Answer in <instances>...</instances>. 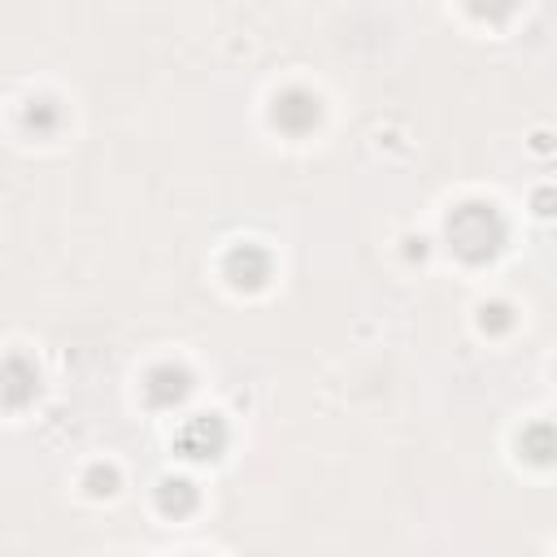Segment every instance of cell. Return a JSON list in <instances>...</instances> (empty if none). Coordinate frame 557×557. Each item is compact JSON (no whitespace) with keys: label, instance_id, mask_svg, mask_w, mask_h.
I'll return each instance as SVG.
<instances>
[{"label":"cell","instance_id":"6da1fadb","mask_svg":"<svg viewBox=\"0 0 557 557\" xmlns=\"http://www.w3.org/2000/svg\"><path fill=\"white\" fill-rule=\"evenodd\" d=\"M448 239L466 261H483V257H492L500 248L505 222H500V213L492 205H461L448 218Z\"/></svg>","mask_w":557,"mask_h":557},{"label":"cell","instance_id":"7a4b0ae2","mask_svg":"<svg viewBox=\"0 0 557 557\" xmlns=\"http://www.w3.org/2000/svg\"><path fill=\"white\" fill-rule=\"evenodd\" d=\"M174 448H178L183 457H191V461L218 457V453L226 448V426H222V418H213V413L187 418V422L178 426V435H174Z\"/></svg>","mask_w":557,"mask_h":557},{"label":"cell","instance_id":"3957f363","mask_svg":"<svg viewBox=\"0 0 557 557\" xmlns=\"http://www.w3.org/2000/svg\"><path fill=\"white\" fill-rule=\"evenodd\" d=\"M226 278L235 287H248L252 292V287H261L270 278V257L261 248H252V244H239V248L226 252Z\"/></svg>","mask_w":557,"mask_h":557},{"label":"cell","instance_id":"277c9868","mask_svg":"<svg viewBox=\"0 0 557 557\" xmlns=\"http://www.w3.org/2000/svg\"><path fill=\"white\" fill-rule=\"evenodd\" d=\"M283 131H292V135H300V131H309L313 122H318V100L309 96V91H300V87H292V91H283L278 100H274V113H270Z\"/></svg>","mask_w":557,"mask_h":557},{"label":"cell","instance_id":"5b68a950","mask_svg":"<svg viewBox=\"0 0 557 557\" xmlns=\"http://www.w3.org/2000/svg\"><path fill=\"white\" fill-rule=\"evenodd\" d=\"M35 387H39L35 366H30L26 357H4V366H0V400L26 405V400L35 396Z\"/></svg>","mask_w":557,"mask_h":557},{"label":"cell","instance_id":"8992f818","mask_svg":"<svg viewBox=\"0 0 557 557\" xmlns=\"http://www.w3.org/2000/svg\"><path fill=\"white\" fill-rule=\"evenodd\" d=\"M191 392V383H187V370H174V366H157L152 374H148V400L152 405H178L183 396Z\"/></svg>","mask_w":557,"mask_h":557},{"label":"cell","instance_id":"52a82bcc","mask_svg":"<svg viewBox=\"0 0 557 557\" xmlns=\"http://www.w3.org/2000/svg\"><path fill=\"white\" fill-rule=\"evenodd\" d=\"M191 505H196V492H191L187 479H165L161 483V509L165 513H187Z\"/></svg>","mask_w":557,"mask_h":557},{"label":"cell","instance_id":"ba28073f","mask_svg":"<svg viewBox=\"0 0 557 557\" xmlns=\"http://www.w3.org/2000/svg\"><path fill=\"white\" fill-rule=\"evenodd\" d=\"M513 4H518V0H470V9H474L479 17H505Z\"/></svg>","mask_w":557,"mask_h":557},{"label":"cell","instance_id":"9c48e42d","mask_svg":"<svg viewBox=\"0 0 557 557\" xmlns=\"http://www.w3.org/2000/svg\"><path fill=\"white\" fill-rule=\"evenodd\" d=\"M52 122H57V109H52L48 100H39V104H35V109L26 113V126H39V131H48Z\"/></svg>","mask_w":557,"mask_h":557}]
</instances>
